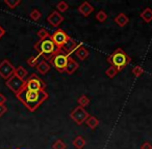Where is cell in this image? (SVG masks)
I'll return each mask as SVG.
<instances>
[{"label":"cell","instance_id":"6da1fadb","mask_svg":"<svg viewBox=\"0 0 152 149\" xmlns=\"http://www.w3.org/2000/svg\"><path fill=\"white\" fill-rule=\"evenodd\" d=\"M16 96L27 108L28 111L34 112L45 101L48 99L49 95L45 90L36 91V90H29L27 88H24Z\"/></svg>","mask_w":152,"mask_h":149},{"label":"cell","instance_id":"7a4b0ae2","mask_svg":"<svg viewBox=\"0 0 152 149\" xmlns=\"http://www.w3.org/2000/svg\"><path fill=\"white\" fill-rule=\"evenodd\" d=\"M107 62L112 66L116 67L118 71H121L131 62V58L124 52L123 49L118 48L107 57Z\"/></svg>","mask_w":152,"mask_h":149},{"label":"cell","instance_id":"3957f363","mask_svg":"<svg viewBox=\"0 0 152 149\" xmlns=\"http://www.w3.org/2000/svg\"><path fill=\"white\" fill-rule=\"evenodd\" d=\"M34 50L38 52V55L43 56L46 61L49 60V59L56 53L57 50H59V49H57L56 46L53 44L50 36H49L48 38H45V40L37 42L36 44H34Z\"/></svg>","mask_w":152,"mask_h":149},{"label":"cell","instance_id":"277c9868","mask_svg":"<svg viewBox=\"0 0 152 149\" xmlns=\"http://www.w3.org/2000/svg\"><path fill=\"white\" fill-rule=\"evenodd\" d=\"M69 58H70L69 55H67L61 50H57L56 53L48 61H49V64L54 67L56 71H58L59 73H65V69L68 64Z\"/></svg>","mask_w":152,"mask_h":149},{"label":"cell","instance_id":"5b68a950","mask_svg":"<svg viewBox=\"0 0 152 149\" xmlns=\"http://www.w3.org/2000/svg\"><path fill=\"white\" fill-rule=\"evenodd\" d=\"M25 84V88L29 89V90H45L46 89V84L45 82L36 75V73H31L29 77L27 78Z\"/></svg>","mask_w":152,"mask_h":149},{"label":"cell","instance_id":"8992f818","mask_svg":"<svg viewBox=\"0 0 152 149\" xmlns=\"http://www.w3.org/2000/svg\"><path fill=\"white\" fill-rule=\"evenodd\" d=\"M25 84H26V81L25 80H21L20 78L16 77L15 75L12 76L9 80H7L5 82V85L9 89H11L16 95L22 91L24 88H25Z\"/></svg>","mask_w":152,"mask_h":149},{"label":"cell","instance_id":"52a82bcc","mask_svg":"<svg viewBox=\"0 0 152 149\" xmlns=\"http://www.w3.org/2000/svg\"><path fill=\"white\" fill-rule=\"evenodd\" d=\"M90 114L86 111L85 108H81V107H76L72 110V112L70 113V118L75 122L76 124H78V125H81L83 122H86V120L89 118Z\"/></svg>","mask_w":152,"mask_h":149},{"label":"cell","instance_id":"ba28073f","mask_svg":"<svg viewBox=\"0 0 152 149\" xmlns=\"http://www.w3.org/2000/svg\"><path fill=\"white\" fill-rule=\"evenodd\" d=\"M15 73V66L7 59H4L0 62V77L5 81L9 80Z\"/></svg>","mask_w":152,"mask_h":149},{"label":"cell","instance_id":"9c48e42d","mask_svg":"<svg viewBox=\"0 0 152 149\" xmlns=\"http://www.w3.org/2000/svg\"><path fill=\"white\" fill-rule=\"evenodd\" d=\"M50 38L53 42V44L56 46V48L59 49V50H61L64 44H65V42H67L68 38H69V35H68L63 29H59L58 28V29H56L52 34H51Z\"/></svg>","mask_w":152,"mask_h":149},{"label":"cell","instance_id":"30bf717a","mask_svg":"<svg viewBox=\"0 0 152 149\" xmlns=\"http://www.w3.org/2000/svg\"><path fill=\"white\" fill-rule=\"evenodd\" d=\"M80 45L81 44H78L75 40H73V38L69 36V38L67 40V42L64 44L63 48H61V51L65 52L66 54L70 56L72 53H75V51L80 47Z\"/></svg>","mask_w":152,"mask_h":149},{"label":"cell","instance_id":"8fae6325","mask_svg":"<svg viewBox=\"0 0 152 149\" xmlns=\"http://www.w3.org/2000/svg\"><path fill=\"white\" fill-rule=\"evenodd\" d=\"M65 18L61 16V14H59L57 11H54L50 14V15L47 17V22L50 24L52 27H55L57 28L61 23L64 22Z\"/></svg>","mask_w":152,"mask_h":149},{"label":"cell","instance_id":"7c38bea8","mask_svg":"<svg viewBox=\"0 0 152 149\" xmlns=\"http://www.w3.org/2000/svg\"><path fill=\"white\" fill-rule=\"evenodd\" d=\"M77 11H78V13L80 14V15H83V17H89V16L94 12V7L92 6L90 2L85 1V2H83L80 5H79Z\"/></svg>","mask_w":152,"mask_h":149},{"label":"cell","instance_id":"4fadbf2b","mask_svg":"<svg viewBox=\"0 0 152 149\" xmlns=\"http://www.w3.org/2000/svg\"><path fill=\"white\" fill-rule=\"evenodd\" d=\"M75 55H76V57L79 59V60L83 61L90 56V52H89V50H88V49L86 48L83 44H81L80 47H79V48L75 51Z\"/></svg>","mask_w":152,"mask_h":149},{"label":"cell","instance_id":"5bb4252c","mask_svg":"<svg viewBox=\"0 0 152 149\" xmlns=\"http://www.w3.org/2000/svg\"><path fill=\"white\" fill-rule=\"evenodd\" d=\"M79 67V64L74 60L73 58L70 57L69 58V61H68V64L66 66V69H65V73H67L68 75H73Z\"/></svg>","mask_w":152,"mask_h":149},{"label":"cell","instance_id":"9a60e30c","mask_svg":"<svg viewBox=\"0 0 152 149\" xmlns=\"http://www.w3.org/2000/svg\"><path fill=\"white\" fill-rule=\"evenodd\" d=\"M115 23L119 26V27H125L127 24L129 23V18L125 15L124 13H120L115 17Z\"/></svg>","mask_w":152,"mask_h":149},{"label":"cell","instance_id":"2e32d148","mask_svg":"<svg viewBox=\"0 0 152 149\" xmlns=\"http://www.w3.org/2000/svg\"><path fill=\"white\" fill-rule=\"evenodd\" d=\"M36 68L39 73H41V75H46V73L51 69V65L49 64L48 61L41 60L40 62H39V64L36 66Z\"/></svg>","mask_w":152,"mask_h":149},{"label":"cell","instance_id":"e0dca14e","mask_svg":"<svg viewBox=\"0 0 152 149\" xmlns=\"http://www.w3.org/2000/svg\"><path fill=\"white\" fill-rule=\"evenodd\" d=\"M140 17L143 20L145 23H150L152 22V9L150 7H146L141 14H140Z\"/></svg>","mask_w":152,"mask_h":149},{"label":"cell","instance_id":"ac0fdd59","mask_svg":"<svg viewBox=\"0 0 152 149\" xmlns=\"http://www.w3.org/2000/svg\"><path fill=\"white\" fill-rule=\"evenodd\" d=\"M72 144H73V146L76 149H83L86 146V144H87V141H86V139L83 136H77L73 140Z\"/></svg>","mask_w":152,"mask_h":149},{"label":"cell","instance_id":"d6986e66","mask_svg":"<svg viewBox=\"0 0 152 149\" xmlns=\"http://www.w3.org/2000/svg\"><path fill=\"white\" fill-rule=\"evenodd\" d=\"M16 77L20 78L21 80H25L26 77L28 76V73L23 66H18L17 68H15V73H14Z\"/></svg>","mask_w":152,"mask_h":149},{"label":"cell","instance_id":"ffe728a7","mask_svg":"<svg viewBox=\"0 0 152 149\" xmlns=\"http://www.w3.org/2000/svg\"><path fill=\"white\" fill-rule=\"evenodd\" d=\"M86 122H87V125L89 126L91 130H95V128L98 126V124H99L98 118L95 117V116H91V115H90L89 118L86 120Z\"/></svg>","mask_w":152,"mask_h":149},{"label":"cell","instance_id":"44dd1931","mask_svg":"<svg viewBox=\"0 0 152 149\" xmlns=\"http://www.w3.org/2000/svg\"><path fill=\"white\" fill-rule=\"evenodd\" d=\"M40 58H41V56L40 55H37V56H30L29 58L27 59V64L29 65V66H31V67H36L37 65L39 64V62H40Z\"/></svg>","mask_w":152,"mask_h":149},{"label":"cell","instance_id":"7402d4cb","mask_svg":"<svg viewBox=\"0 0 152 149\" xmlns=\"http://www.w3.org/2000/svg\"><path fill=\"white\" fill-rule=\"evenodd\" d=\"M77 103H78L79 107L86 108L90 105V99L87 95H81V96H79L78 99H77Z\"/></svg>","mask_w":152,"mask_h":149},{"label":"cell","instance_id":"603a6c76","mask_svg":"<svg viewBox=\"0 0 152 149\" xmlns=\"http://www.w3.org/2000/svg\"><path fill=\"white\" fill-rule=\"evenodd\" d=\"M119 73V71H117L116 67L112 66V65H110V66L105 71V75L107 76V78H110V79H114L115 77L117 76V73Z\"/></svg>","mask_w":152,"mask_h":149},{"label":"cell","instance_id":"cb8c5ba5","mask_svg":"<svg viewBox=\"0 0 152 149\" xmlns=\"http://www.w3.org/2000/svg\"><path fill=\"white\" fill-rule=\"evenodd\" d=\"M56 9L59 14L66 13V12L68 11V9H69V5H68V3L66 2V1H59L56 4Z\"/></svg>","mask_w":152,"mask_h":149},{"label":"cell","instance_id":"d4e9b609","mask_svg":"<svg viewBox=\"0 0 152 149\" xmlns=\"http://www.w3.org/2000/svg\"><path fill=\"white\" fill-rule=\"evenodd\" d=\"M29 18L32 21H39V20L42 18V14L39 9H32L29 14Z\"/></svg>","mask_w":152,"mask_h":149},{"label":"cell","instance_id":"484cf974","mask_svg":"<svg viewBox=\"0 0 152 149\" xmlns=\"http://www.w3.org/2000/svg\"><path fill=\"white\" fill-rule=\"evenodd\" d=\"M52 149H67V145L61 139H57L52 144Z\"/></svg>","mask_w":152,"mask_h":149},{"label":"cell","instance_id":"4316f807","mask_svg":"<svg viewBox=\"0 0 152 149\" xmlns=\"http://www.w3.org/2000/svg\"><path fill=\"white\" fill-rule=\"evenodd\" d=\"M4 3L10 7V9H14L21 4V0H4Z\"/></svg>","mask_w":152,"mask_h":149},{"label":"cell","instance_id":"83f0119b","mask_svg":"<svg viewBox=\"0 0 152 149\" xmlns=\"http://www.w3.org/2000/svg\"><path fill=\"white\" fill-rule=\"evenodd\" d=\"M131 73H132V75L135 77V78H140V77L144 73V69L142 66L137 65V66H134L132 69H131Z\"/></svg>","mask_w":152,"mask_h":149},{"label":"cell","instance_id":"f1b7e54d","mask_svg":"<svg viewBox=\"0 0 152 149\" xmlns=\"http://www.w3.org/2000/svg\"><path fill=\"white\" fill-rule=\"evenodd\" d=\"M96 20L100 23H103L107 20V15H106L105 12L103 11H99L97 14H96Z\"/></svg>","mask_w":152,"mask_h":149},{"label":"cell","instance_id":"f546056e","mask_svg":"<svg viewBox=\"0 0 152 149\" xmlns=\"http://www.w3.org/2000/svg\"><path fill=\"white\" fill-rule=\"evenodd\" d=\"M37 35L39 36L40 40H45V38H48L49 36H50V34L48 33V31H47L45 28H41L38 31V33H37Z\"/></svg>","mask_w":152,"mask_h":149},{"label":"cell","instance_id":"4dcf8cb0","mask_svg":"<svg viewBox=\"0 0 152 149\" xmlns=\"http://www.w3.org/2000/svg\"><path fill=\"white\" fill-rule=\"evenodd\" d=\"M7 112V107L5 105H0V117L3 116Z\"/></svg>","mask_w":152,"mask_h":149},{"label":"cell","instance_id":"1f68e13d","mask_svg":"<svg viewBox=\"0 0 152 149\" xmlns=\"http://www.w3.org/2000/svg\"><path fill=\"white\" fill-rule=\"evenodd\" d=\"M140 149H152V145L150 142H144L141 145V148Z\"/></svg>","mask_w":152,"mask_h":149},{"label":"cell","instance_id":"d6a6232c","mask_svg":"<svg viewBox=\"0 0 152 149\" xmlns=\"http://www.w3.org/2000/svg\"><path fill=\"white\" fill-rule=\"evenodd\" d=\"M5 103H7V97L2 93H0V105H4Z\"/></svg>","mask_w":152,"mask_h":149},{"label":"cell","instance_id":"836d02e7","mask_svg":"<svg viewBox=\"0 0 152 149\" xmlns=\"http://www.w3.org/2000/svg\"><path fill=\"white\" fill-rule=\"evenodd\" d=\"M5 34V29L2 27V26H0V38H2Z\"/></svg>","mask_w":152,"mask_h":149},{"label":"cell","instance_id":"e575fe53","mask_svg":"<svg viewBox=\"0 0 152 149\" xmlns=\"http://www.w3.org/2000/svg\"><path fill=\"white\" fill-rule=\"evenodd\" d=\"M16 149H20V148H16Z\"/></svg>","mask_w":152,"mask_h":149}]
</instances>
